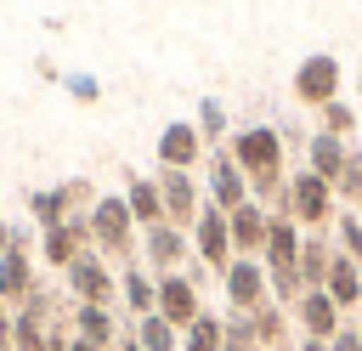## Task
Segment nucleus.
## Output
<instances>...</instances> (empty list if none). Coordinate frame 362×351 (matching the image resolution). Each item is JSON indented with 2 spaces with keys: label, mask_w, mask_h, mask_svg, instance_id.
<instances>
[{
  "label": "nucleus",
  "mask_w": 362,
  "mask_h": 351,
  "mask_svg": "<svg viewBox=\"0 0 362 351\" xmlns=\"http://www.w3.org/2000/svg\"><path fill=\"white\" fill-rule=\"evenodd\" d=\"M277 215H294V226H305V232L334 226V181H322L317 170L288 176V187H283V209H277Z\"/></svg>",
  "instance_id": "2"
},
{
  "label": "nucleus",
  "mask_w": 362,
  "mask_h": 351,
  "mask_svg": "<svg viewBox=\"0 0 362 351\" xmlns=\"http://www.w3.org/2000/svg\"><path fill=\"white\" fill-rule=\"evenodd\" d=\"M90 249H102L107 260H119V266H130L136 260V215H130V204H124V192H96V204H90Z\"/></svg>",
  "instance_id": "1"
},
{
  "label": "nucleus",
  "mask_w": 362,
  "mask_h": 351,
  "mask_svg": "<svg viewBox=\"0 0 362 351\" xmlns=\"http://www.w3.org/2000/svg\"><path fill=\"white\" fill-rule=\"evenodd\" d=\"M221 351H260L249 311H226V340H221Z\"/></svg>",
  "instance_id": "27"
},
{
  "label": "nucleus",
  "mask_w": 362,
  "mask_h": 351,
  "mask_svg": "<svg viewBox=\"0 0 362 351\" xmlns=\"http://www.w3.org/2000/svg\"><path fill=\"white\" fill-rule=\"evenodd\" d=\"M28 215H34V226L45 232V226H62V221L74 215V204H68V192H62V187H45V192H34V198H28Z\"/></svg>",
  "instance_id": "25"
},
{
  "label": "nucleus",
  "mask_w": 362,
  "mask_h": 351,
  "mask_svg": "<svg viewBox=\"0 0 362 351\" xmlns=\"http://www.w3.org/2000/svg\"><path fill=\"white\" fill-rule=\"evenodd\" d=\"M113 351H141V340H136V334H130V328H124V334H119V345H113Z\"/></svg>",
  "instance_id": "34"
},
{
  "label": "nucleus",
  "mask_w": 362,
  "mask_h": 351,
  "mask_svg": "<svg viewBox=\"0 0 362 351\" xmlns=\"http://www.w3.org/2000/svg\"><path fill=\"white\" fill-rule=\"evenodd\" d=\"M192 255H198V266H204V272H215V277L238 260L232 232H226V209H215L209 198H204V209H198V221H192Z\"/></svg>",
  "instance_id": "4"
},
{
  "label": "nucleus",
  "mask_w": 362,
  "mask_h": 351,
  "mask_svg": "<svg viewBox=\"0 0 362 351\" xmlns=\"http://www.w3.org/2000/svg\"><path fill=\"white\" fill-rule=\"evenodd\" d=\"M187 260H192V232H181V226H170V221H158V226L141 232V266H147L153 277L181 272Z\"/></svg>",
  "instance_id": "5"
},
{
  "label": "nucleus",
  "mask_w": 362,
  "mask_h": 351,
  "mask_svg": "<svg viewBox=\"0 0 362 351\" xmlns=\"http://www.w3.org/2000/svg\"><path fill=\"white\" fill-rule=\"evenodd\" d=\"M356 85H362V79H356Z\"/></svg>",
  "instance_id": "37"
},
{
  "label": "nucleus",
  "mask_w": 362,
  "mask_h": 351,
  "mask_svg": "<svg viewBox=\"0 0 362 351\" xmlns=\"http://www.w3.org/2000/svg\"><path fill=\"white\" fill-rule=\"evenodd\" d=\"M192 125H198V136H204V147H209V142H221V136H226V108H221L215 96H204Z\"/></svg>",
  "instance_id": "28"
},
{
  "label": "nucleus",
  "mask_w": 362,
  "mask_h": 351,
  "mask_svg": "<svg viewBox=\"0 0 362 351\" xmlns=\"http://www.w3.org/2000/svg\"><path fill=\"white\" fill-rule=\"evenodd\" d=\"M124 204H130V215H136L141 232L164 221V198H158V181L153 176H124Z\"/></svg>",
  "instance_id": "20"
},
{
  "label": "nucleus",
  "mask_w": 362,
  "mask_h": 351,
  "mask_svg": "<svg viewBox=\"0 0 362 351\" xmlns=\"http://www.w3.org/2000/svg\"><path fill=\"white\" fill-rule=\"evenodd\" d=\"M209 204L215 209H238V204H249V176L238 170V159L221 147V153H209Z\"/></svg>",
  "instance_id": "12"
},
{
  "label": "nucleus",
  "mask_w": 362,
  "mask_h": 351,
  "mask_svg": "<svg viewBox=\"0 0 362 351\" xmlns=\"http://www.w3.org/2000/svg\"><path fill=\"white\" fill-rule=\"evenodd\" d=\"M328 351H362V340H356V323H345V328L328 340Z\"/></svg>",
  "instance_id": "31"
},
{
  "label": "nucleus",
  "mask_w": 362,
  "mask_h": 351,
  "mask_svg": "<svg viewBox=\"0 0 362 351\" xmlns=\"http://www.w3.org/2000/svg\"><path fill=\"white\" fill-rule=\"evenodd\" d=\"M119 300H124V311H130V317H147V311H158V277H153L141 260L119 266Z\"/></svg>",
  "instance_id": "17"
},
{
  "label": "nucleus",
  "mask_w": 362,
  "mask_h": 351,
  "mask_svg": "<svg viewBox=\"0 0 362 351\" xmlns=\"http://www.w3.org/2000/svg\"><path fill=\"white\" fill-rule=\"evenodd\" d=\"M328 266H334V243L322 232H305L300 238V283L305 289H322L328 283Z\"/></svg>",
  "instance_id": "21"
},
{
  "label": "nucleus",
  "mask_w": 362,
  "mask_h": 351,
  "mask_svg": "<svg viewBox=\"0 0 362 351\" xmlns=\"http://www.w3.org/2000/svg\"><path fill=\"white\" fill-rule=\"evenodd\" d=\"M68 351H102V345H90V340H79V334L68 328Z\"/></svg>",
  "instance_id": "33"
},
{
  "label": "nucleus",
  "mask_w": 362,
  "mask_h": 351,
  "mask_svg": "<svg viewBox=\"0 0 362 351\" xmlns=\"http://www.w3.org/2000/svg\"><path fill=\"white\" fill-rule=\"evenodd\" d=\"M221 289H226V311H255L260 300H272V283H266L260 255H238L221 272Z\"/></svg>",
  "instance_id": "8"
},
{
  "label": "nucleus",
  "mask_w": 362,
  "mask_h": 351,
  "mask_svg": "<svg viewBox=\"0 0 362 351\" xmlns=\"http://www.w3.org/2000/svg\"><path fill=\"white\" fill-rule=\"evenodd\" d=\"M334 249L351 255V260H362V215H356V209L334 215Z\"/></svg>",
  "instance_id": "26"
},
{
  "label": "nucleus",
  "mask_w": 362,
  "mask_h": 351,
  "mask_svg": "<svg viewBox=\"0 0 362 351\" xmlns=\"http://www.w3.org/2000/svg\"><path fill=\"white\" fill-rule=\"evenodd\" d=\"M328 300L351 317V311H362V260H351V255H339L334 249V266H328Z\"/></svg>",
  "instance_id": "16"
},
{
  "label": "nucleus",
  "mask_w": 362,
  "mask_h": 351,
  "mask_svg": "<svg viewBox=\"0 0 362 351\" xmlns=\"http://www.w3.org/2000/svg\"><path fill=\"white\" fill-rule=\"evenodd\" d=\"M130 334L141 340V351H181V328H170L158 311H147V317H130Z\"/></svg>",
  "instance_id": "24"
},
{
  "label": "nucleus",
  "mask_w": 362,
  "mask_h": 351,
  "mask_svg": "<svg viewBox=\"0 0 362 351\" xmlns=\"http://www.w3.org/2000/svg\"><path fill=\"white\" fill-rule=\"evenodd\" d=\"M221 340H226V311H209V306L198 323L181 328V351H221Z\"/></svg>",
  "instance_id": "22"
},
{
  "label": "nucleus",
  "mask_w": 362,
  "mask_h": 351,
  "mask_svg": "<svg viewBox=\"0 0 362 351\" xmlns=\"http://www.w3.org/2000/svg\"><path fill=\"white\" fill-rule=\"evenodd\" d=\"M62 283H68V300L74 306H113V294H119V272H113V260L102 249H79L68 260Z\"/></svg>",
  "instance_id": "3"
},
{
  "label": "nucleus",
  "mask_w": 362,
  "mask_h": 351,
  "mask_svg": "<svg viewBox=\"0 0 362 351\" xmlns=\"http://www.w3.org/2000/svg\"><path fill=\"white\" fill-rule=\"evenodd\" d=\"M294 96H300L305 108H328V102L339 96V62H334V57H305V62L294 68Z\"/></svg>",
  "instance_id": "10"
},
{
  "label": "nucleus",
  "mask_w": 362,
  "mask_h": 351,
  "mask_svg": "<svg viewBox=\"0 0 362 351\" xmlns=\"http://www.w3.org/2000/svg\"><path fill=\"white\" fill-rule=\"evenodd\" d=\"M226 232H232V249L238 255H260L266 249V232H272V209L266 204H238L232 215H226Z\"/></svg>",
  "instance_id": "15"
},
{
  "label": "nucleus",
  "mask_w": 362,
  "mask_h": 351,
  "mask_svg": "<svg viewBox=\"0 0 362 351\" xmlns=\"http://www.w3.org/2000/svg\"><path fill=\"white\" fill-rule=\"evenodd\" d=\"M68 328L79 334V340H90V345H102V351H113L119 345V317H113V306H74L68 311Z\"/></svg>",
  "instance_id": "18"
},
{
  "label": "nucleus",
  "mask_w": 362,
  "mask_h": 351,
  "mask_svg": "<svg viewBox=\"0 0 362 351\" xmlns=\"http://www.w3.org/2000/svg\"><path fill=\"white\" fill-rule=\"evenodd\" d=\"M45 351H68V317L51 328V340H45Z\"/></svg>",
  "instance_id": "32"
},
{
  "label": "nucleus",
  "mask_w": 362,
  "mask_h": 351,
  "mask_svg": "<svg viewBox=\"0 0 362 351\" xmlns=\"http://www.w3.org/2000/svg\"><path fill=\"white\" fill-rule=\"evenodd\" d=\"M90 215V209H85ZM85 215H68L62 226H45L40 232V255H45V266H57V272H68V260L79 255V249H90V221Z\"/></svg>",
  "instance_id": "11"
},
{
  "label": "nucleus",
  "mask_w": 362,
  "mask_h": 351,
  "mask_svg": "<svg viewBox=\"0 0 362 351\" xmlns=\"http://www.w3.org/2000/svg\"><path fill=\"white\" fill-rule=\"evenodd\" d=\"M153 181H158V198H164V221L181 226V232H192V221H198V209H204L198 176H192V170H158Z\"/></svg>",
  "instance_id": "7"
},
{
  "label": "nucleus",
  "mask_w": 362,
  "mask_h": 351,
  "mask_svg": "<svg viewBox=\"0 0 362 351\" xmlns=\"http://www.w3.org/2000/svg\"><path fill=\"white\" fill-rule=\"evenodd\" d=\"M249 323H255L260 351H294V345H300V328H294L288 306H277V300H260V306L249 311Z\"/></svg>",
  "instance_id": "14"
},
{
  "label": "nucleus",
  "mask_w": 362,
  "mask_h": 351,
  "mask_svg": "<svg viewBox=\"0 0 362 351\" xmlns=\"http://www.w3.org/2000/svg\"><path fill=\"white\" fill-rule=\"evenodd\" d=\"M158 317H164L170 328H187V323L204 317V289H198V277H192L187 266L158 277Z\"/></svg>",
  "instance_id": "6"
},
{
  "label": "nucleus",
  "mask_w": 362,
  "mask_h": 351,
  "mask_svg": "<svg viewBox=\"0 0 362 351\" xmlns=\"http://www.w3.org/2000/svg\"><path fill=\"white\" fill-rule=\"evenodd\" d=\"M317 125H322L328 136H351V130H356V113H351V108H345V102L334 96L328 108H317Z\"/></svg>",
  "instance_id": "29"
},
{
  "label": "nucleus",
  "mask_w": 362,
  "mask_h": 351,
  "mask_svg": "<svg viewBox=\"0 0 362 351\" xmlns=\"http://www.w3.org/2000/svg\"><path fill=\"white\" fill-rule=\"evenodd\" d=\"M288 317H294V328H300V340H334L351 317L328 300V289H305L294 306H288Z\"/></svg>",
  "instance_id": "9"
},
{
  "label": "nucleus",
  "mask_w": 362,
  "mask_h": 351,
  "mask_svg": "<svg viewBox=\"0 0 362 351\" xmlns=\"http://www.w3.org/2000/svg\"><path fill=\"white\" fill-rule=\"evenodd\" d=\"M294 351H328V340H300Z\"/></svg>",
  "instance_id": "35"
},
{
  "label": "nucleus",
  "mask_w": 362,
  "mask_h": 351,
  "mask_svg": "<svg viewBox=\"0 0 362 351\" xmlns=\"http://www.w3.org/2000/svg\"><path fill=\"white\" fill-rule=\"evenodd\" d=\"M34 255L28 249H0V300L6 306H23L34 294Z\"/></svg>",
  "instance_id": "19"
},
{
  "label": "nucleus",
  "mask_w": 362,
  "mask_h": 351,
  "mask_svg": "<svg viewBox=\"0 0 362 351\" xmlns=\"http://www.w3.org/2000/svg\"><path fill=\"white\" fill-rule=\"evenodd\" d=\"M351 323H356V340H362V311H351Z\"/></svg>",
  "instance_id": "36"
},
{
  "label": "nucleus",
  "mask_w": 362,
  "mask_h": 351,
  "mask_svg": "<svg viewBox=\"0 0 362 351\" xmlns=\"http://www.w3.org/2000/svg\"><path fill=\"white\" fill-rule=\"evenodd\" d=\"M345 159H351V147H345L339 136H328V130H317V136H311V170H317L322 181H339Z\"/></svg>",
  "instance_id": "23"
},
{
  "label": "nucleus",
  "mask_w": 362,
  "mask_h": 351,
  "mask_svg": "<svg viewBox=\"0 0 362 351\" xmlns=\"http://www.w3.org/2000/svg\"><path fill=\"white\" fill-rule=\"evenodd\" d=\"M198 159H204V136H198V125L175 119V125L158 130V170H192Z\"/></svg>",
  "instance_id": "13"
},
{
  "label": "nucleus",
  "mask_w": 362,
  "mask_h": 351,
  "mask_svg": "<svg viewBox=\"0 0 362 351\" xmlns=\"http://www.w3.org/2000/svg\"><path fill=\"white\" fill-rule=\"evenodd\" d=\"M62 91H68L74 102H96V96H102V79H96V74H62Z\"/></svg>",
  "instance_id": "30"
}]
</instances>
